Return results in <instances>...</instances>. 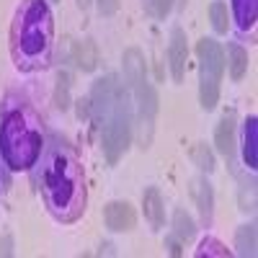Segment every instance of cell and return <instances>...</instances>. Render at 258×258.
Here are the masks:
<instances>
[{"mask_svg":"<svg viewBox=\"0 0 258 258\" xmlns=\"http://www.w3.org/2000/svg\"><path fill=\"white\" fill-rule=\"evenodd\" d=\"M41 119L26 101L8 98L0 114V153L11 170H26L41 155Z\"/></svg>","mask_w":258,"mask_h":258,"instance_id":"3957f363","label":"cell"},{"mask_svg":"<svg viewBox=\"0 0 258 258\" xmlns=\"http://www.w3.org/2000/svg\"><path fill=\"white\" fill-rule=\"evenodd\" d=\"M191 197L197 199V204H199V212H202V220L209 225L212 222V204H214V197H212V186H209V181H204V178H197L191 183Z\"/></svg>","mask_w":258,"mask_h":258,"instance_id":"8fae6325","label":"cell"},{"mask_svg":"<svg viewBox=\"0 0 258 258\" xmlns=\"http://www.w3.org/2000/svg\"><path fill=\"white\" fill-rule=\"evenodd\" d=\"M209 16H212L214 31H217V34H225V31H227V6H225V3H212Z\"/></svg>","mask_w":258,"mask_h":258,"instance_id":"ffe728a7","label":"cell"},{"mask_svg":"<svg viewBox=\"0 0 258 258\" xmlns=\"http://www.w3.org/2000/svg\"><path fill=\"white\" fill-rule=\"evenodd\" d=\"M227 57H230V75L235 80H240L248 70V52L238 44H230L227 47Z\"/></svg>","mask_w":258,"mask_h":258,"instance_id":"2e32d148","label":"cell"},{"mask_svg":"<svg viewBox=\"0 0 258 258\" xmlns=\"http://www.w3.org/2000/svg\"><path fill=\"white\" fill-rule=\"evenodd\" d=\"M173 227H176V235H178L181 240H191L194 232H197V227H194V220L188 217L183 209H176V214H173Z\"/></svg>","mask_w":258,"mask_h":258,"instance_id":"ac0fdd59","label":"cell"},{"mask_svg":"<svg viewBox=\"0 0 258 258\" xmlns=\"http://www.w3.org/2000/svg\"><path fill=\"white\" fill-rule=\"evenodd\" d=\"M170 6H173V0H142L145 13L153 18H165L170 13Z\"/></svg>","mask_w":258,"mask_h":258,"instance_id":"44dd1931","label":"cell"},{"mask_svg":"<svg viewBox=\"0 0 258 258\" xmlns=\"http://www.w3.org/2000/svg\"><path fill=\"white\" fill-rule=\"evenodd\" d=\"M91 114H93V121L101 126L106 160L116 163L126 153L129 140H132V119H129L126 91L121 88L116 75H106L93 85Z\"/></svg>","mask_w":258,"mask_h":258,"instance_id":"277c9868","label":"cell"},{"mask_svg":"<svg viewBox=\"0 0 258 258\" xmlns=\"http://www.w3.org/2000/svg\"><path fill=\"white\" fill-rule=\"evenodd\" d=\"M116 8H119V0H98V11L103 16H114Z\"/></svg>","mask_w":258,"mask_h":258,"instance_id":"cb8c5ba5","label":"cell"},{"mask_svg":"<svg viewBox=\"0 0 258 258\" xmlns=\"http://www.w3.org/2000/svg\"><path fill=\"white\" fill-rule=\"evenodd\" d=\"M255 147H258V121L250 116V119L245 121V142H243V155H245L248 168H255V165H258Z\"/></svg>","mask_w":258,"mask_h":258,"instance_id":"9a60e30c","label":"cell"},{"mask_svg":"<svg viewBox=\"0 0 258 258\" xmlns=\"http://www.w3.org/2000/svg\"><path fill=\"white\" fill-rule=\"evenodd\" d=\"M135 93H137V106H140V124L150 129L153 126V116L158 111V96H155L153 85H150L147 80L135 85Z\"/></svg>","mask_w":258,"mask_h":258,"instance_id":"ba28073f","label":"cell"},{"mask_svg":"<svg viewBox=\"0 0 258 258\" xmlns=\"http://www.w3.org/2000/svg\"><path fill=\"white\" fill-rule=\"evenodd\" d=\"M54 103H57V109H62V111L70 106V75H68V73H59V75H57Z\"/></svg>","mask_w":258,"mask_h":258,"instance_id":"d6986e66","label":"cell"},{"mask_svg":"<svg viewBox=\"0 0 258 258\" xmlns=\"http://www.w3.org/2000/svg\"><path fill=\"white\" fill-rule=\"evenodd\" d=\"M142 207H145V217L153 227H163V220H165V207H163V199H160V191L158 188H147L145 197H142Z\"/></svg>","mask_w":258,"mask_h":258,"instance_id":"30bf717a","label":"cell"},{"mask_svg":"<svg viewBox=\"0 0 258 258\" xmlns=\"http://www.w3.org/2000/svg\"><path fill=\"white\" fill-rule=\"evenodd\" d=\"M214 145L225 158H232V150H235V114H225V119L217 126V135H214Z\"/></svg>","mask_w":258,"mask_h":258,"instance_id":"9c48e42d","label":"cell"},{"mask_svg":"<svg viewBox=\"0 0 258 258\" xmlns=\"http://www.w3.org/2000/svg\"><path fill=\"white\" fill-rule=\"evenodd\" d=\"M103 220H106V227L114 232L132 230L135 227V209L129 202H111L103 212Z\"/></svg>","mask_w":258,"mask_h":258,"instance_id":"8992f818","label":"cell"},{"mask_svg":"<svg viewBox=\"0 0 258 258\" xmlns=\"http://www.w3.org/2000/svg\"><path fill=\"white\" fill-rule=\"evenodd\" d=\"M124 75H126V80L132 83V85L147 80V78H145V54H142L137 47H132V49L124 52Z\"/></svg>","mask_w":258,"mask_h":258,"instance_id":"7c38bea8","label":"cell"},{"mask_svg":"<svg viewBox=\"0 0 258 258\" xmlns=\"http://www.w3.org/2000/svg\"><path fill=\"white\" fill-rule=\"evenodd\" d=\"M199 52V80H202V106L209 111L217 106L220 98V83H222V73H225V54L222 47L214 39H202L197 44Z\"/></svg>","mask_w":258,"mask_h":258,"instance_id":"5b68a950","label":"cell"},{"mask_svg":"<svg viewBox=\"0 0 258 258\" xmlns=\"http://www.w3.org/2000/svg\"><path fill=\"white\" fill-rule=\"evenodd\" d=\"M39 188L49 214L57 222H75L85 212L88 194H85V173L80 158L59 137H52L41 153Z\"/></svg>","mask_w":258,"mask_h":258,"instance_id":"6da1fadb","label":"cell"},{"mask_svg":"<svg viewBox=\"0 0 258 258\" xmlns=\"http://www.w3.org/2000/svg\"><path fill=\"white\" fill-rule=\"evenodd\" d=\"M232 13L235 21L243 31H248L255 24V16H258V0H232Z\"/></svg>","mask_w":258,"mask_h":258,"instance_id":"4fadbf2b","label":"cell"},{"mask_svg":"<svg viewBox=\"0 0 258 258\" xmlns=\"http://www.w3.org/2000/svg\"><path fill=\"white\" fill-rule=\"evenodd\" d=\"M75 64L83 70V73H91L96 70V64H98V49L91 39H85L80 41V44L75 47Z\"/></svg>","mask_w":258,"mask_h":258,"instance_id":"5bb4252c","label":"cell"},{"mask_svg":"<svg viewBox=\"0 0 258 258\" xmlns=\"http://www.w3.org/2000/svg\"><path fill=\"white\" fill-rule=\"evenodd\" d=\"M194 160H197V165L204 170V173H212L214 170V158L207 150V145H197V150H194Z\"/></svg>","mask_w":258,"mask_h":258,"instance_id":"7402d4cb","label":"cell"},{"mask_svg":"<svg viewBox=\"0 0 258 258\" xmlns=\"http://www.w3.org/2000/svg\"><path fill=\"white\" fill-rule=\"evenodd\" d=\"M197 255H230V250H227V248H222V243L207 238V240L202 243V248L197 250Z\"/></svg>","mask_w":258,"mask_h":258,"instance_id":"603a6c76","label":"cell"},{"mask_svg":"<svg viewBox=\"0 0 258 258\" xmlns=\"http://www.w3.org/2000/svg\"><path fill=\"white\" fill-rule=\"evenodd\" d=\"M235 248L240 255H255V227L253 225H243L235 235Z\"/></svg>","mask_w":258,"mask_h":258,"instance_id":"e0dca14e","label":"cell"},{"mask_svg":"<svg viewBox=\"0 0 258 258\" xmlns=\"http://www.w3.org/2000/svg\"><path fill=\"white\" fill-rule=\"evenodd\" d=\"M54 21L47 0H21L11 26V54L18 70H44L52 59Z\"/></svg>","mask_w":258,"mask_h":258,"instance_id":"7a4b0ae2","label":"cell"},{"mask_svg":"<svg viewBox=\"0 0 258 258\" xmlns=\"http://www.w3.org/2000/svg\"><path fill=\"white\" fill-rule=\"evenodd\" d=\"M186 34L183 29H173L170 34V47H168V59H170V73H173V80L181 83L183 73H186Z\"/></svg>","mask_w":258,"mask_h":258,"instance_id":"52a82bcc","label":"cell"}]
</instances>
